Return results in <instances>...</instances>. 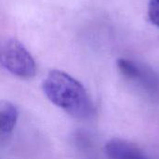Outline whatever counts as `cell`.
Instances as JSON below:
<instances>
[{"label":"cell","instance_id":"obj_4","mask_svg":"<svg viewBox=\"0 0 159 159\" xmlns=\"http://www.w3.org/2000/svg\"><path fill=\"white\" fill-rule=\"evenodd\" d=\"M19 116L17 107L8 101L0 102V131L9 133L13 130Z\"/></svg>","mask_w":159,"mask_h":159},{"label":"cell","instance_id":"obj_6","mask_svg":"<svg viewBox=\"0 0 159 159\" xmlns=\"http://www.w3.org/2000/svg\"><path fill=\"white\" fill-rule=\"evenodd\" d=\"M148 14L150 20L159 27V0H151L149 4Z\"/></svg>","mask_w":159,"mask_h":159},{"label":"cell","instance_id":"obj_2","mask_svg":"<svg viewBox=\"0 0 159 159\" xmlns=\"http://www.w3.org/2000/svg\"><path fill=\"white\" fill-rule=\"evenodd\" d=\"M0 64L21 78H31L36 73L35 61L32 55L20 41L13 38L0 45Z\"/></svg>","mask_w":159,"mask_h":159},{"label":"cell","instance_id":"obj_5","mask_svg":"<svg viewBox=\"0 0 159 159\" xmlns=\"http://www.w3.org/2000/svg\"><path fill=\"white\" fill-rule=\"evenodd\" d=\"M117 67L120 72L129 78H138L141 75V72L139 68L131 61L120 59L117 61Z\"/></svg>","mask_w":159,"mask_h":159},{"label":"cell","instance_id":"obj_3","mask_svg":"<svg viewBox=\"0 0 159 159\" xmlns=\"http://www.w3.org/2000/svg\"><path fill=\"white\" fill-rule=\"evenodd\" d=\"M104 150L109 159H148L137 146L117 138L110 140Z\"/></svg>","mask_w":159,"mask_h":159},{"label":"cell","instance_id":"obj_1","mask_svg":"<svg viewBox=\"0 0 159 159\" xmlns=\"http://www.w3.org/2000/svg\"><path fill=\"white\" fill-rule=\"evenodd\" d=\"M48 99L74 117L85 119L93 114V105L83 85L70 75L51 71L43 82Z\"/></svg>","mask_w":159,"mask_h":159}]
</instances>
